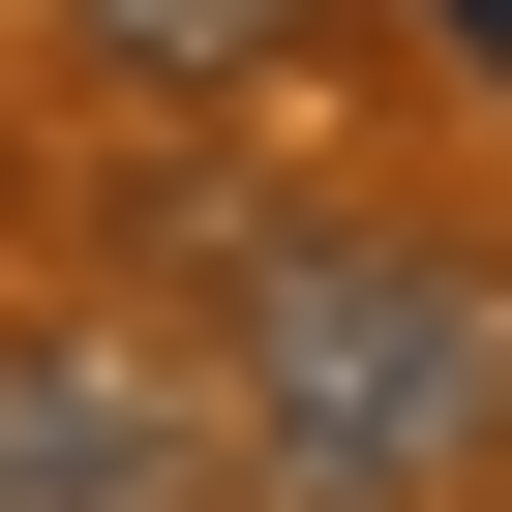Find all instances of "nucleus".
Segmentation results:
<instances>
[{
  "label": "nucleus",
  "instance_id": "nucleus-1",
  "mask_svg": "<svg viewBox=\"0 0 512 512\" xmlns=\"http://www.w3.org/2000/svg\"><path fill=\"white\" fill-rule=\"evenodd\" d=\"M512 452V272L482 241H272L241 272V392H211V482L241 512H452Z\"/></svg>",
  "mask_w": 512,
  "mask_h": 512
},
{
  "label": "nucleus",
  "instance_id": "nucleus-2",
  "mask_svg": "<svg viewBox=\"0 0 512 512\" xmlns=\"http://www.w3.org/2000/svg\"><path fill=\"white\" fill-rule=\"evenodd\" d=\"M0 512H211V392H151V362H0Z\"/></svg>",
  "mask_w": 512,
  "mask_h": 512
},
{
  "label": "nucleus",
  "instance_id": "nucleus-3",
  "mask_svg": "<svg viewBox=\"0 0 512 512\" xmlns=\"http://www.w3.org/2000/svg\"><path fill=\"white\" fill-rule=\"evenodd\" d=\"M61 31H91V61H151V91H241V61H302L332 0H61Z\"/></svg>",
  "mask_w": 512,
  "mask_h": 512
},
{
  "label": "nucleus",
  "instance_id": "nucleus-4",
  "mask_svg": "<svg viewBox=\"0 0 512 512\" xmlns=\"http://www.w3.org/2000/svg\"><path fill=\"white\" fill-rule=\"evenodd\" d=\"M422 31H452V61H482V91H512V0H422Z\"/></svg>",
  "mask_w": 512,
  "mask_h": 512
}]
</instances>
